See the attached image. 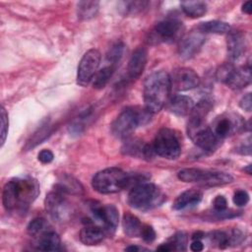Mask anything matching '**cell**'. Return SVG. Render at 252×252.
I'll use <instances>...</instances> for the list:
<instances>
[{
    "label": "cell",
    "mask_w": 252,
    "mask_h": 252,
    "mask_svg": "<svg viewBox=\"0 0 252 252\" xmlns=\"http://www.w3.org/2000/svg\"><path fill=\"white\" fill-rule=\"evenodd\" d=\"M91 213L94 219L102 223L104 230L113 232L118 224V210L113 205H101L98 202L91 201L89 203Z\"/></svg>",
    "instance_id": "10"
},
{
    "label": "cell",
    "mask_w": 252,
    "mask_h": 252,
    "mask_svg": "<svg viewBox=\"0 0 252 252\" xmlns=\"http://www.w3.org/2000/svg\"><path fill=\"white\" fill-rule=\"evenodd\" d=\"M171 89L169 75L164 71H156L150 74L144 82L145 107L152 114L161 110L168 99Z\"/></svg>",
    "instance_id": "2"
},
{
    "label": "cell",
    "mask_w": 252,
    "mask_h": 252,
    "mask_svg": "<svg viewBox=\"0 0 252 252\" xmlns=\"http://www.w3.org/2000/svg\"><path fill=\"white\" fill-rule=\"evenodd\" d=\"M115 68H116V65L109 64V65L103 67L102 69H100L98 72H96V74L94 75V82H93L94 89H96V90L103 89L109 82L110 78L112 77V75L115 71Z\"/></svg>",
    "instance_id": "28"
},
{
    "label": "cell",
    "mask_w": 252,
    "mask_h": 252,
    "mask_svg": "<svg viewBox=\"0 0 252 252\" xmlns=\"http://www.w3.org/2000/svg\"><path fill=\"white\" fill-rule=\"evenodd\" d=\"M204 236H205V234H204L203 232L197 231V232H195V233L192 235V239H193V240H195V239H200V240H201Z\"/></svg>",
    "instance_id": "47"
},
{
    "label": "cell",
    "mask_w": 252,
    "mask_h": 252,
    "mask_svg": "<svg viewBox=\"0 0 252 252\" xmlns=\"http://www.w3.org/2000/svg\"><path fill=\"white\" fill-rule=\"evenodd\" d=\"M122 226H123L124 233L127 236L138 237L141 234L143 224L141 223L140 220L136 216L130 213H125L122 219Z\"/></svg>",
    "instance_id": "23"
},
{
    "label": "cell",
    "mask_w": 252,
    "mask_h": 252,
    "mask_svg": "<svg viewBox=\"0 0 252 252\" xmlns=\"http://www.w3.org/2000/svg\"><path fill=\"white\" fill-rule=\"evenodd\" d=\"M99 3L97 1H80L77 4V14L82 20L94 18L98 11Z\"/></svg>",
    "instance_id": "27"
},
{
    "label": "cell",
    "mask_w": 252,
    "mask_h": 252,
    "mask_svg": "<svg viewBox=\"0 0 252 252\" xmlns=\"http://www.w3.org/2000/svg\"><path fill=\"white\" fill-rule=\"evenodd\" d=\"M203 194L198 189H188L181 193L173 202L172 208L176 211L183 210L185 208H190L198 205L202 200Z\"/></svg>",
    "instance_id": "21"
},
{
    "label": "cell",
    "mask_w": 252,
    "mask_h": 252,
    "mask_svg": "<svg viewBox=\"0 0 252 252\" xmlns=\"http://www.w3.org/2000/svg\"><path fill=\"white\" fill-rule=\"evenodd\" d=\"M210 240L215 246L221 249L229 246V234L225 231L216 230L211 232Z\"/></svg>",
    "instance_id": "31"
},
{
    "label": "cell",
    "mask_w": 252,
    "mask_h": 252,
    "mask_svg": "<svg viewBox=\"0 0 252 252\" xmlns=\"http://www.w3.org/2000/svg\"><path fill=\"white\" fill-rule=\"evenodd\" d=\"M157 250L168 252V251H172V247H171V245L167 242V243H163V244H161L160 246H158V247L157 248Z\"/></svg>",
    "instance_id": "45"
},
{
    "label": "cell",
    "mask_w": 252,
    "mask_h": 252,
    "mask_svg": "<svg viewBox=\"0 0 252 252\" xmlns=\"http://www.w3.org/2000/svg\"><path fill=\"white\" fill-rule=\"evenodd\" d=\"M100 52L97 49L88 50L82 57L77 71V84L86 87L94 79L100 63Z\"/></svg>",
    "instance_id": "9"
},
{
    "label": "cell",
    "mask_w": 252,
    "mask_h": 252,
    "mask_svg": "<svg viewBox=\"0 0 252 252\" xmlns=\"http://www.w3.org/2000/svg\"><path fill=\"white\" fill-rule=\"evenodd\" d=\"M8 113L6 111V109L4 108V106H1V146H3V144L5 143L6 137H7V133H8Z\"/></svg>",
    "instance_id": "35"
},
{
    "label": "cell",
    "mask_w": 252,
    "mask_h": 252,
    "mask_svg": "<svg viewBox=\"0 0 252 252\" xmlns=\"http://www.w3.org/2000/svg\"><path fill=\"white\" fill-rule=\"evenodd\" d=\"M180 6L184 14L193 19L201 18L207 13V4L203 1H183Z\"/></svg>",
    "instance_id": "25"
},
{
    "label": "cell",
    "mask_w": 252,
    "mask_h": 252,
    "mask_svg": "<svg viewBox=\"0 0 252 252\" xmlns=\"http://www.w3.org/2000/svg\"><path fill=\"white\" fill-rule=\"evenodd\" d=\"M226 46H227V55L229 59L232 61L237 60L245 52L246 42H245L244 34L239 31L228 32Z\"/></svg>",
    "instance_id": "18"
},
{
    "label": "cell",
    "mask_w": 252,
    "mask_h": 252,
    "mask_svg": "<svg viewBox=\"0 0 252 252\" xmlns=\"http://www.w3.org/2000/svg\"><path fill=\"white\" fill-rule=\"evenodd\" d=\"M124 5L122 9L125 14H135L136 12H141L144 8L147 7L148 2L145 1H130V2H122Z\"/></svg>",
    "instance_id": "34"
},
{
    "label": "cell",
    "mask_w": 252,
    "mask_h": 252,
    "mask_svg": "<svg viewBox=\"0 0 252 252\" xmlns=\"http://www.w3.org/2000/svg\"><path fill=\"white\" fill-rule=\"evenodd\" d=\"M244 171H246L248 174H251V173H252V171H251V165L249 164V165H247L246 167H244Z\"/></svg>",
    "instance_id": "48"
},
{
    "label": "cell",
    "mask_w": 252,
    "mask_h": 252,
    "mask_svg": "<svg viewBox=\"0 0 252 252\" xmlns=\"http://www.w3.org/2000/svg\"><path fill=\"white\" fill-rule=\"evenodd\" d=\"M140 236L146 241V242H153L156 239V231L151 225H143Z\"/></svg>",
    "instance_id": "37"
},
{
    "label": "cell",
    "mask_w": 252,
    "mask_h": 252,
    "mask_svg": "<svg viewBox=\"0 0 252 252\" xmlns=\"http://www.w3.org/2000/svg\"><path fill=\"white\" fill-rule=\"evenodd\" d=\"M147 59H148V52L145 47L140 46L133 51L127 66L128 79L136 80L141 76L147 64Z\"/></svg>",
    "instance_id": "17"
},
{
    "label": "cell",
    "mask_w": 252,
    "mask_h": 252,
    "mask_svg": "<svg viewBox=\"0 0 252 252\" xmlns=\"http://www.w3.org/2000/svg\"><path fill=\"white\" fill-rule=\"evenodd\" d=\"M144 145L138 140H129L122 147V152L124 155L132 157H143Z\"/></svg>",
    "instance_id": "30"
},
{
    "label": "cell",
    "mask_w": 252,
    "mask_h": 252,
    "mask_svg": "<svg viewBox=\"0 0 252 252\" xmlns=\"http://www.w3.org/2000/svg\"><path fill=\"white\" fill-rule=\"evenodd\" d=\"M55 190L61 193H68V194H81L83 193V186L81 183L70 175H62L59 182L56 185Z\"/></svg>",
    "instance_id": "24"
},
{
    "label": "cell",
    "mask_w": 252,
    "mask_h": 252,
    "mask_svg": "<svg viewBox=\"0 0 252 252\" xmlns=\"http://www.w3.org/2000/svg\"><path fill=\"white\" fill-rule=\"evenodd\" d=\"M171 247L172 250H186V243H187V238H186V234L184 232H177L176 234H174L168 242Z\"/></svg>",
    "instance_id": "33"
},
{
    "label": "cell",
    "mask_w": 252,
    "mask_h": 252,
    "mask_svg": "<svg viewBox=\"0 0 252 252\" xmlns=\"http://www.w3.org/2000/svg\"><path fill=\"white\" fill-rule=\"evenodd\" d=\"M169 79L171 88L179 92L195 89L200 84L198 74L188 67H179L174 69L169 76Z\"/></svg>",
    "instance_id": "11"
},
{
    "label": "cell",
    "mask_w": 252,
    "mask_h": 252,
    "mask_svg": "<svg viewBox=\"0 0 252 252\" xmlns=\"http://www.w3.org/2000/svg\"><path fill=\"white\" fill-rule=\"evenodd\" d=\"M39 194V185L31 177L13 178L3 188L2 202L7 211L25 210Z\"/></svg>",
    "instance_id": "1"
},
{
    "label": "cell",
    "mask_w": 252,
    "mask_h": 252,
    "mask_svg": "<svg viewBox=\"0 0 252 252\" xmlns=\"http://www.w3.org/2000/svg\"><path fill=\"white\" fill-rule=\"evenodd\" d=\"M126 251H141V250H147L146 248H143V247H139V246H136V245H130L128 247L125 248Z\"/></svg>",
    "instance_id": "46"
},
{
    "label": "cell",
    "mask_w": 252,
    "mask_h": 252,
    "mask_svg": "<svg viewBox=\"0 0 252 252\" xmlns=\"http://www.w3.org/2000/svg\"><path fill=\"white\" fill-rule=\"evenodd\" d=\"M37 158L41 163H50L53 160L54 156L50 150L45 149V150H42L39 152Z\"/></svg>",
    "instance_id": "40"
},
{
    "label": "cell",
    "mask_w": 252,
    "mask_h": 252,
    "mask_svg": "<svg viewBox=\"0 0 252 252\" xmlns=\"http://www.w3.org/2000/svg\"><path fill=\"white\" fill-rule=\"evenodd\" d=\"M242 12L247 14V15H250L252 13V2L251 1H246L243 3L242 5V8H241Z\"/></svg>",
    "instance_id": "44"
},
{
    "label": "cell",
    "mask_w": 252,
    "mask_h": 252,
    "mask_svg": "<svg viewBox=\"0 0 252 252\" xmlns=\"http://www.w3.org/2000/svg\"><path fill=\"white\" fill-rule=\"evenodd\" d=\"M124 52V43L122 41H116L109 47L106 53V60L109 64L116 65L121 59Z\"/></svg>",
    "instance_id": "29"
},
{
    "label": "cell",
    "mask_w": 252,
    "mask_h": 252,
    "mask_svg": "<svg viewBox=\"0 0 252 252\" xmlns=\"http://www.w3.org/2000/svg\"><path fill=\"white\" fill-rule=\"evenodd\" d=\"M232 200L236 206L242 207V206H245L249 202V195L244 190H237L234 193Z\"/></svg>",
    "instance_id": "36"
},
{
    "label": "cell",
    "mask_w": 252,
    "mask_h": 252,
    "mask_svg": "<svg viewBox=\"0 0 252 252\" xmlns=\"http://www.w3.org/2000/svg\"><path fill=\"white\" fill-rule=\"evenodd\" d=\"M230 30V27L227 23L222 21H208L201 23L197 27V31L201 33H217V34H222L225 32H228Z\"/></svg>",
    "instance_id": "26"
},
{
    "label": "cell",
    "mask_w": 252,
    "mask_h": 252,
    "mask_svg": "<svg viewBox=\"0 0 252 252\" xmlns=\"http://www.w3.org/2000/svg\"><path fill=\"white\" fill-rule=\"evenodd\" d=\"M240 118L241 117L236 118L229 115H222L215 121L212 130L217 137H219L220 139H223L235 132L238 128L244 126L242 119Z\"/></svg>",
    "instance_id": "16"
},
{
    "label": "cell",
    "mask_w": 252,
    "mask_h": 252,
    "mask_svg": "<svg viewBox=\"0 0 252 252\" xmlns=\"http://www.w3.org/2000/svg\"><path fill=\"white\" fill-rule=\"evenodd\" d=\"M239 105L242 109H244L245 111H251L252 109V98H251V94L248 93L246 94L239 101Z\"/></svg>",
    "instance_id": "41"
},
{
    "label": "cell",
    "mask_w": 252,
    "mask_h": 252,
    "mask_svg": "<svg viewBox=\"0 0 252 252\" xmlns=\"http://www.w3.org/2000/svg\"><path fill=\"white\" fill-rule=\"evenodd\" d=\"M156 155L153 144H145L144 149H143V158L145 159H152L154 156Z\"/></svg>",
    "instance_id": "42"
},
{
    "label": "cell",
    "mask_w": 252,
    "mask_h": 252,
    "mask_svg": "<svg viewBox=\"0 0 252 252\" xmlns=\"http://www.w3.org/2000/svg\"><path fill=\"white\" fill-rule=\"evenodd\" d=\"M182 22L177 18H167L158 22L152 32V37L158 41L171 42L180 33Z\"/></svg>",
    "instance_id": "12"
},
{
    "label": "cell",
    "mask_w": 252,
    "mask_h": 252,
    "mask_svg": "<svg viewBox=\"0 0 252 252\" xmlns=\"http://www.w3.org/2000/svg\"><path fill=\"white\" fill-rule=\"evenodd\" d=\"M46 230V221L44 219L37 218L32 220L27 227V231L30 235L35 236Z\"/></svg>",
    "instance_id": "32"
},
{
    "label": "cell",
    "mask_w": 252,
    "mask_h": 252,
    "mask_svg": "<svg viewBox=\"0 0 252 252\" xmlns=\"http://www.w3.org/2000/svg\"><path fill=\"white\" fill-rule=\"evenodd\" d=\"M93 188L100 194H112L129 188V173L118 167L98 171L92 180Z\"/></svg>",
    "instance_id": "4"
},
{
    "label": "cell",
    "mask_w": 252,
    "mask_h": 252,
    "mask_svg": "<svg viewBox=\"0 0 252 252\" xmlns=\"http://www.w3.org/2000/svg\"><path fill=\"white\" fill-rule=\"evenodd\" d=\"M216 78L232 90H240L251 83L250 65L234 67L231 63H224L216 72Z\"/></svg>",
    "instance_id": "7"
},
{
    "label": "cell",
    "mask_w": 252,
    "mask_h": 252,
    "mask_svg": "<svg viewBox=\"0 0 252 252\" xmlns=\"http://www.w3.org/2000/svg\"><path fill=\"white\" fill-rule=\"evenodd\" d=\"M190 249L194 252H199L204 249V243L200 239H195L190 244Z\"/></svg>",
    "instance_id": "43"
},
{
    "label": "cell",
    "mask_w": 252,
    "mask_h": 252,
    "mask_svg": "<svg viewBox=\"0 0 252 252\" xmlns=\"http://www.w3.org/2000/svg\"><path fill=\"white\" fill-rule=\"evenodd\" d=\"M164 201V195L153 183L144 182L131 188L127 202L130 207L147 211L160 205Z\"/></svg>",
    "instance_id": "5"
},
{
    "label": "cell",
    "mask_w": 252,
    "mask_h": 252,
    "mask_svg": "<svg viewBox=\"0 0 252 252\" xmlns=\"http://www.w3.org/2000/svg\"><path fill=\"white\" fill-rule=\"evenodd\" d=\"M105 236V230L93 223L87 224L80 231V240L85 245H95L100 243Z\"/></svg>",
    "instance_id": "22"
},
{
    "label": "cell",
    "mask_w": 252,
    "mask_h": 252,
    "mask_svg": "<svg viewBox=\"0 0 252 252\" xmlns=\"http://www.w3.org/2000/svg\"><path fill=\"white\" fill-rule=\"evenodd\" d=\"M35 248L41 251H57L61 241L59 235L53 230H45L38 234L35 240Z\"/></svg>",
    "instance_id": "20"
},
{
    "label": "cell",
    "mask_w": 252,
    "mask_h": 252,
    "mask_svg": "<svg viewBox=\"0 0 252 252\" xmlns=\"http://www.w3.org/2000/svg\"><path fill=\"white\" fill-rule=\"evenodd\" d=\"M213 205H214V209L216 212H220V211H223L226 209L227 201L222 195H219L214 199Z\"/></svg>",
    "instance_id": "39"
},
{
    "label": "cell",
    "mask_w": 252,
    "mask_h": 252,
    "mask_svg": "<svg viewBox=\"0 0 252 252\" xmlns=\"http://www.w3.org/2000/svg\"><path fill=\"white\" fill-rule=\"evenodd\" d=\"M153 147L156 155L166 159H175L180 155L178 139L174 132L168 128H161L157 133Z\"/></svg>",
    "instance_id": "8"
},
{
    "label": "cell",
    "mask_w": 252,
    "mask_h": 252,
    "mask_svg": "<svg viewBox=\"0 0 252 252\" xmlns=\"http://www.w3.org/2000/svg\"><path fill=\"white\" fill-rule=\"evenodd\" d=\"M194 105L191 97L182 94H174L168 100L169 111L177 116L189 115Z\"/></svg>",
    "instance_id": "19"
},
{
    "label": "cell",
    "mask_w": 252,
    "mask_h": 252,
    "mask_svg": "<svg viewBox=\"0 0 252 252\" xmlns=\"http://www.w3.org/2000/svg\"><path fill=\"white\" fill-rule=\"evenodd\" d=\"M177 177L187 183H199L205 187L220 186L230 183L233 177L221 171L208 170L201 168H184L178 171Z\"/></svg>",
    "instance_id": "6"
},
{
    "label": "cell",
    "mask_w": 252,
    "mask_h": 252,
    "mask_svg": "<svg viewBox=\"0 0 252 252\" xmlns=\"http://www.w3.org/2000/svg\"><path fill=\"white\" fill-rule=\"evenodd\" d=\"M205 42V36L200 32H190L187 33L179 43V55L183 59H190L194 57Z\"/></svg>",
    "instance_id": "15"
},
{
    "label": "cell",
    "mask_w": 252,
    "mask_h": 252,
    "mask_svg": "<svg viewBox=\"0 0 252 252\" xmlns=\"http://www.w3.org/2000/svg\"><path fill=\"white\" fill-rule=\"evenodd\" d=\"M188 136L199 150L208 154L216 151L217 148L220 146L221 140L217 137L216 134L213 132L212 128L207 125L192 132Z\"/></svg>",
    "instance_id": "14"
},
{
    "label": "cell",
    "mask_w": 252,
    "mask_h": 252,
    "mask_svg": "<svg viewBox=\"0 0 252 252\" xmlns=\"http://www.w3.org/2000/svg\"><path fill=\"white\" fill-rule=\"evenodd\" d=\"M45 209L54 220L63 221L70 214V207L62 193L55 190L45 198Z\"/></svg>",
    "instance_id": "13"
},
{
    "label": "cell",
    "mask_w": 252,
    "mask_h": 252,
    "mask_svg": "<svg viewBox=\"0 0 252 252\" xmlns=\"http://www.w3.org/2000/svg\"><path fill=\"white\" fill-rule=\"evenodd\" d=\"M228 234H229V245H231V246H236V245L240 244L244 238L243 233L239 229H236V228L232 229L230 231V233H228Z\"/></svg>",
    "instance_id": "38"
},
{
    "label": "cell",
    "mask_w": 252,
    "mask_h": 252,
    "mask_svg": "<svg viewBox=\"0 0 252 252\" xmlns=\"http://www.w3.org/2000/svg\"><path fill=\"white\" fill-rule=\"evenodd\" d=\"M152 113L139 106H130L123 109L111 124V132L118 138H125L135 129L147 124Z\"/></svg>",
    "instance_id": "3"
}]
</instances>
